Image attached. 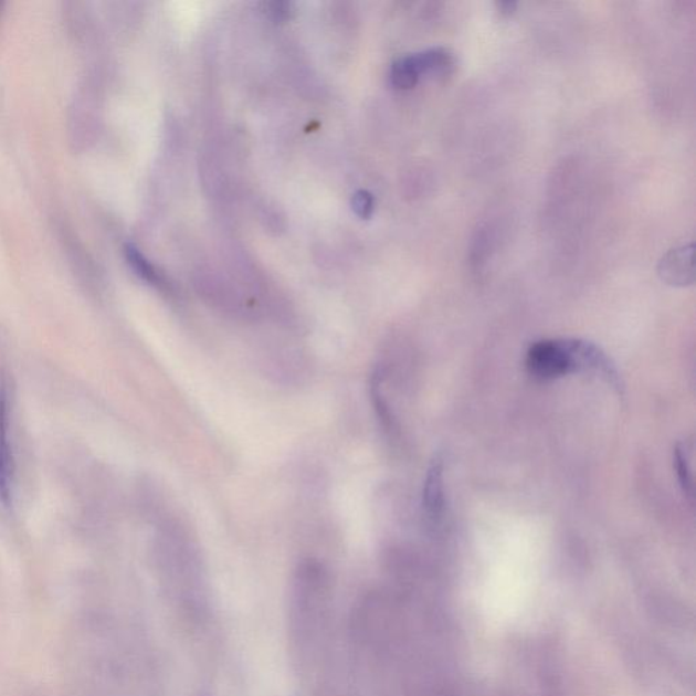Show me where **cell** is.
Listing matches in <instances>:
<instances>
[{
  "label": "cell",
  "instance_id": "cell-1",
  "mask_svg": "<svg viewBox=\"0 0 696 696\" xmlns=\"http://www.w3.org/2000/svg\"><path fill=\"white\" fill-rule=\"evenodd\" d=\"M525 365H527L528 373L541 381L581 373L574 339L536 341L529 347Z\"/></svg>",
  "mask_w": 696,
  "mask_h": 696
},
{
  "label": "cell",
  "instance_id": "cell-2",
  "mask_svg": "<svg viewBox=\"0 0 696 696\" xmlns=\"http://www.w3.org/2000/svg\"><path fill=\"white\" fill-rule=\"evenodd\" d=\"M11 404L10 386L4 376L0 377V505L10 510L14 505L15 487V454L13 436H11Z\"/></svg>",
  "mask_w": 696,
  "mask_h": 696
},
{
  "label": "cell",
  "instance_id": "cell-3",
  "mask_svg": "<svg viewBox=\"0 0 696 696\" xmlns=\"http://www.w3.org/2000/svg\"><path fill=\"white\" fill-rule=\"evenodd\" d=\"M658 275L671 286L686 287L693 285L694 244L683 245L666 252L658 263Z\"/></svg>",
  "mask_w": 696,
  "mask_h": 696
},
{
  "label": "cell",
  "instance_id": "cell-4",
  "mask_svg": "<svg viewBox=\"0 0 696 696\" xmlns=\"http://www.w3.org/2000/svg\"><path fill=\"white\" fill-rule=\"evenodd\" d=\"M422 505L429 520L439 521L445 506L444 460L436 456L424 479Z\"/></svg>",
  "mask_w": 696,
  "mask_h": 696
},
{
  "label": "cell",
  "instance_id": "cell-5",
  "mask_svg": "<svg viewBox=\"0 0 696 696\" xmlns=\"http://www.w3.org/2000/svg\"><path fill=\"white\" fill-rule=\"evenodd\" d=\"M421 78L423 75L446 78L456 68V59L445 49H430L411 55Z\"/></svg>",
  "mask_w": 696,
  "mask_h": 696
},
{
  "label": "cell",
  "instance_id": "cell-6",
  "mask_svg": "<svg viewBox=\"0 0 696 696\" xmlns=\"http://www.w3.org/2000/svg\"><path fill=\"white\" fill-rule=\"evenodd\" d=\"M674 463L677 479H679L683 494L686 495L689 503H694L695 486L692 468V450L686 444H679L675 447Z\"/></svg>",
  "mask_w": 696,
  "mask_h": 696
},
{
  "label": "cell",
  "instance_id": "cell-7",
  "mask_svg": "<svg viewBox=\"0 0 696 696\" xmlns=\"http://www.w3.org/2000/svg\"><path fill=\"white\" fill-rule=\"evenodd\" d=\"M126 255L129 265H131V268L135 271V274L139 275L140 278L149 283V285L161 288V291H167L168 283L165 282L161 274L157 273L155 265H151L149 261H146V257L141 255L138 247L127 245Z\"/></svg>",
  "mask_w": 696,
  "mask_h": 696
},
{
  "label": "cell",
  "instance_id": "cell-8",
  "mask_svg": "<svg viewBox=\"0 0 696 696\" xmlns=\"http://www.w3.org/2000/svg\"><path fill=\"white\" fill-rule=\"evenodd\" d=\"M421 75H419L412 57L405 56L393 63L391 68L392 85L399 91H410L418 85Z\"/></svg>",
  "mask_w": 696,
  "mask_h": 696
},
{
  "label": "cell",
  "instance_id": "cell-9",
  "mask_svg": "<svg viewBox=\"0 0 696 696\" xmlns=\"http://www.w3.org/2000/svg\"><path fill=\"white\" fill-rule=\"evenodd\" d=\"M352 210L361 220H369L375 210V199L369 192L359 191L354 194Z\"/></svg>",
  "mask_w": 696,
  "mask_h": 696
},
{
  "label": "cell",
  "instance_id": "cell-10",
  "mask_svg": "<svg viewBox=\"0 0 696 696\" xmlns=\"http://www.w3.org/2000/svg\"><path fill=\"white\" fill-rule=\"evenodd\" d=\"M271 13H273L276 18L286 17L288 13V4L287 3H274L271 4Z\"/></svg>",
  "mask_w": 696,
  "mask_h": 696
},
{
  "label": "cell",
  "instance_id": "cell-11",
  "mask_svg": "<svg viewBox=\"0 0 696 696\" xmlns=\"http://www.w3.org/2000/svg\"><path fill=\"white\" fill-rule=\"evenodd\" d=\"M498 8L500 15L510 17L513 13H515L517 3H500L498 4Z\"/></svg>",
  "mask_w": 696,
  "mask_h": 696
},
{
  "label": "cell",
  "instance_id": "cell-12",
  "mask_svg": "<svg viewBox=\"0 0 696 696\" xmlns=\"http://www.w3.org/2000/svg\"><path fill=\"white\" fill-rule=\"evenodd\" d=\"M2 3H0V14H2Z\"/></svg>",
  "mask_w": 696,
  "mask_h": 696
}]
</instances>
